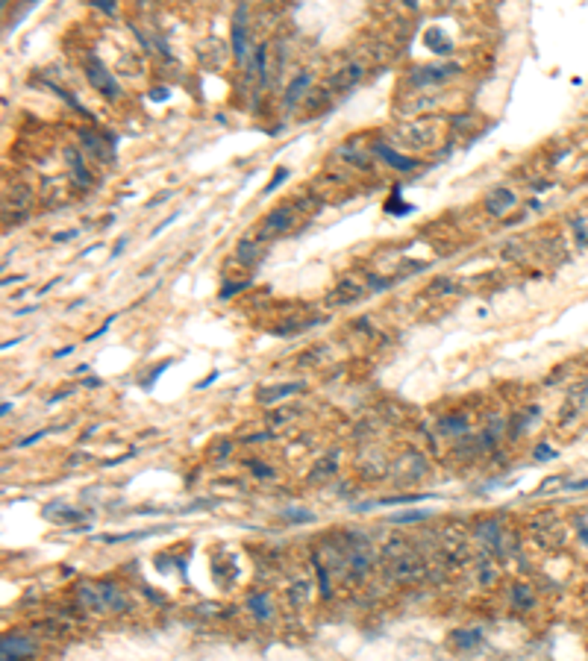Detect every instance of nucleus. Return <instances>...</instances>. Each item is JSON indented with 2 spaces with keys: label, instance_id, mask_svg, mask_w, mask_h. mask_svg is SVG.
<instances>
[{
  "label": "nucleus",
  "instance_id": "nucleus-1",
  "mask_svg": "<svg viewBox=\"0 0 588 661\" xmlns=\"http://www.w3.org/2000/svg\"><path fill=\"white\" fill-rule=\"evenodd\" d=\"M85 76H89V83H92L103 97H109V101L121 97V85H118V80H115L112 74H109V68L94 56V53H89V56H85Z\"/></svg>",
  "mask_w": 588,
  "mask_h": 661
},
{
  "label": "nucleus",
  "instance_id": "nucleus-2",
  "mask_svg": "<svg viewBox=\"0 0 588 661\" xmlns=\"http://www.w3.org/2000/svg\"><path fill=\"white\" fill-rule=\"evenodd\" d=\"M39 653V647L32 638L21 635V632H9L0 641V661H27Z\"/></svg>",
  "mask_w": 588,
  "mask_h": 661
},
{
  "label": "nucleus",
  "instance_id": "nucleus-3",
  "mask_svg": "<svg viewBox=\"0 0 588 661\" xmlns=\"http://www.w3.org/2000/svg\"><path fill=\"white\" fill-rule=\"evenodd\" d=\"M94 591H97V602H101V614L129 611V597L115 582H94Z\"/></svg>",
  "mask_w": 588,
  "mask_h": 661
},
{
  "label": "nucleus",
  "instance_id": "nucleus-4",
  "mask_svg": "<svg viewBox=\"0 0 588 661\" xmlns=\"http://www.w3.org/2000/svg\"><path fill=\"white\" fill-rule=\"evenodd\" d=\"M585 400H588V379H580L571 388V394H568V400H565V406H562V415H559V423L562 426H568L571 421H576V415H580L582 409H585Z\"/></svg>",
  "mask_w": 588,
  "mask_h": 661
},
{
  "label": "nucleus",
  "instance_id": "nucleus-5",
  "mask_svg": "<svg viewBox=\"0 0 588 661\" xmlns=\"http://www.w3.org/2000/svg\"><path fill=\"white\" fill-rule=\"evenodd\" d=\"M476 535H480V541L488 547V549H494V553L503 556V526H500L497 517H488V521H483L480 526H476Z\"/></svg>",
  "mask_w": 588,
  "mask_h": 661
},
{
  "label": "nucleus",
  "instance_id": "nucleus-6",
  "mask_svg": "<svg viewBox=\"0 0 588 661\" xmlns=\"http://www.w3.org/2000/svg\"><path fill=\"white\" fill-rule=\"evenodd\" d=\"M41 514H45V521H53V523H74V521H85V512L74 509V505H68V503H48L45 509H41Z\"/></svg>",
  "mask_w": 588,
  "mask_h": 661
},
{
  "label": "nucleus",
  "instance_id": "nucleus-7",
  "mask_svg": "<svg viewBox=\"0 0 588 661\" xmlns=\"http://www.w3.org/2000/svg\"><path fill=\"white\" fill-rule=\"evenodd\" d=\"M244 18H247V6L242 3L235 9V18H233V53L238 62H244V53H247V36H244Z\"/></svg>",
  "mask_w": 588,
  "mask_h": 661
},
{
  "label": "nucleus",
  "instance_id": "nucleus-8",
  "mask_svg": "<svg viewBox=\"0 0 588 661\" xmlns=\"http://www.w3.org/2000/svg\"><path fill=\"white\" fill-rule=\"evenodd\" d=\"M515 191H509V189H494V191H488L485 197V212L488 215H506V209L515 206Z\"/></svg>",
  "mask_w": 588,
  "mask_h": 661
},
{
  "label": "nucleus",
  "instance_id": "nucleus-9",
  "mask_svg": "<svg viewBox=\"0 0 588 661\" xmlns=\"http://www.w3.org/2000/svg\"><path fill=\"white\" fill-rule=\"evenodd\" d=\"M247 609L250 614L256 617V620H271V614H274V605H271V594L268 591H253L247 594Z\"/></svg>",
  "mask_w": 588,
  "mask_h": 661
},
{
  "label": "nucleus",
  "instance_id": "nucleus-10",
  "mask_svg": "<svg viewBox=\"0 0 588 661\" xmlns=\"http://www.w3.org/2000/svg\"><path fill=\"white\" fill-rule=\"evenodd\" d=\"M291 220H294V212L288 206H280V209H274L268 218H265V224H262V233H286V229L291 227Z\"/></svg>",
  "mask_w": 588,
  "mask_h": 661
},
{
  "label": "nucleus",
  "instance_id": "nucleus-11",
  "mask_svg": "<svg viewBox=\"0 0 588 661\" xmlns=\"http://www.w3.org/2000/svg\"><path fill=\"white\" fill-rule=\"evenodd\" d=\"M483 629H459V632H453L450 635V644H453V649H459V653H468V649H476L483 644Z\"/></svg>",
  "mask_w": 588,
  "mask_h": 661
},
{
  "label": "nucleus",
  "instance_id": "nucleus-12",
  "mask_svg": "<svg viewBox=\"0 0 588 661\" xmlns=\"http://www.w3.org/2000/svg\"><path fill=\"white\" fill-rule=\"evenodd\" d=\"M168 532V526H156V529H138V532H118V535H94V541L101 544H118V541H141V538Z\"/></svg>",
  "mask_w": 588,
  "mask_h": 661
},
{
  "label": "nucleus",
  "instance_id": "nucleus-13",
  "mask_svg": "<svg viewBox=\"0 0 588 661\" xmlns=\"http://www.w3.org/2000/svg\"><path fill=\"white\" fill-rule=\"evenodd\" d=\"M456 71V65H444V68H418L412 74V85H430V83H441Z\"/></svg>",
  "mask_w": 588,
  "mask_h": 661
},
{
  "label": "nucleus",
  "instance_id": "nucleus-14",
  "mask_svg": "<svg viewBox=\"0 0 588 661\" xmlns=\"http://www.w3.org/2000/svg\"><path fill=\"white\" fill-rule=\"evenodd\" d=\"M303 388V382H286V385H274V388H268L259 394V403L262 406H277L282 397H291V394H297Z\"/></svg>",
  "mask_w": 588,
  "mask_h": 661
},
{
  "label": "nucleus",
  "instance_id": "nucleus-15",
  "mask_svg": "<svg viewBox=\"0 0 588 661\" xmlns=\"http://www.w3.org/2000/svg\"><path fill=\"white\" fill-rule=\"evenodd\" d=\"M65 159H68V165H71L74 180H77L80 185H92V174H89V168H85V162L80 156V147H68L65 150Z\"/></svg>",
  "mask_w": 588,
  "mask_h": 661
},
{
  "label": "nucleus",
  "instance_id": "nucleus-16",
  "mask_svg": "<svg viewBox=\"0 0 588 661\" xmlns=\"http://www.w3.org/2000/svg\"><path fill=\"white\" fill-rule=\"evenodd\" d=\"M374 150H377V156H383L391 168H397V171H412V168H418V162L415 159H409V156H400L397 150H391V147H386V145H374Z\"/></svg>",
  "mask_w": 588,
  "mask_h": 661
},
{
  "label": "nucleus",
  "instance_id": "nucleus-17",
  "mask_svg": "<svg viewBox=\"0 0 588 661\" xmlns=\"http://www.w3.org/2000/svg\"><path fill=\"white\" fill-rule=\"evenodd\" d=\"M509 600H512V605L515 609H521V611H529L532 605H536V597H532V591L527 588V585H515L509 591Z\"/></svg>",
  "mask_w": 588,
  "mask_h": 661
},
{
  "label": "nucleus",
  "instance_id": "nucleus-18",
  "mask_svg": "<svg viewBox=\"0 0 588 661\" xmlns=\"http://www.w3.org/2000/svg\"><path fill=\"white\" fill-rule=\"evenodd\" d=\"M80 141H83V147H85V150L97 153V156H101V159L112 156V153H106V147H103V138H101V136H94L92 129H83V132H80Z\"/></svg>",
  "mask_w": 588,
  "mask_h": 661
},
{
  "label": "nucleus",
  "instance_id": "nucleus-19",
  "mask_svg": "<svg viewBox=\"0 0 588 661\" xmlns=\"http://www.w3.org/2000/svg\"><path fill=\"white\" fill-rule=\"evenodd\" d=\"M335 470H339V461H335V453H330V456H324L318 465H315L312 479H326V476H333Z\"/></svg>",
  "mask_w": 588,
  "mask_h": 661
},
{
  "label": "nucleus",
  "instance_id": "nucleus-20",
  "mask_svg": "<svg viewBox=\"0 0 588 661\" xmlns=\"http://www.w3.org/2000/svg\"><path fill=\"white\" fill-rule=\"evenodd\" d=\"M309 83H312V74H297V80H294L286 92V106H294V101L303 94V88H306Z\"/></svg>",
  "mask_w": 588,
  "mask_h": 661
},
{
  "label": "nucleus",
  "instance_id": "nucleus-21",
  "mask_svg": "<svg viewBox=\"0 0 588 661\" xmlns=\"http://www.w3.org/2000/svg\"><path fill=\"white\" fill-rule=\"evenodd\" d=\"M280 517H282V521H288V523H312L315 512H309V509H286Z\"/></svg>",
  "mask_w": 588,
  "mask_h": 661
},
{
  "label": "nucleus",
  "instance_id": "nucleus-22",
  "mask_svg": "<svg viewBox=\"0 0 588 661\" xmlns=\"http://www.w3.org/2000/svg\"><path fill=\"white\" fill-rule=\"evenodd\" d=\"M265 59H268V48L265 44H259L253 50V65H256V74H259V83L268 80V68H265Z\"/></svg>",
  "mask_w": 588,
  "mask_h": 661
},
{
  "label": "nucleus",
  "instance_id": "nucleus-23",
  "mask_svg": "<svg viewBox=\"0 0 588 661\" xmlns=\"http://www.w3.org/2000/svg\"><path fill=\"white\" fill-rule=\"evenodd\" d=\"M50 88H53V92H56V94L62 97V101H65V103H68V106L74 109V112H80V115H85V118L92 120V112H89V109H85V106H83L80 101H74V94H71V92H65V88H59V85H50Z\"/></svg>",
  "mask_w": 588,
  "mask_h": 661
},
{
  "label": "nucleus",
  "instance_id": "nucleus-24",
  "mask_svg": "<svg viewBox=\"0 0 588 661\" xmlns=\"http://www.w3.org/2000/svg\"><path fill=\"white\" fill-rule=\"evenodd\" d=\"M386 212L388 215H409V212H415V206H409V203H400V189L391 194V200L386 203Z\"/></svg>",
  "mask_w": 588,
  "mask_h": 661
},
{
  "label": "nucleus",
  "instance_id": "nucleus-25",
  "mask_svg": "<svg viewBox=\"0 0 588 661\" xmlns=\"http://www.w3.org/2000/svg\"><path fill=\"white\" fill-rule=\"evenodd\" d=\"M432 512H403V514H391L388 523H418V521H427Z\"/></svg>",
  "mask_w": 588,
  "mask_h": 661
},
{
  "label": "nucleus",
  "instance_id": "nucleus-26",
  "mask_svg": "<svg viewBox=\"0 0 588 661\" xmlns=\"http://www.w3.org/2000/svg\"><path fill=\"white\" fill-rule=\"evenodd\" d=\"M441 429L444 432H450V435H456V432H468V421L465 417H441Z\"/></svg>",
  "mask_w": 588,
  "mask_h": 661
},
{
  "label": "nucleus",
  "instance_id": "nucleus-27",
  "mask_svg": "<svg viewBox=\"0 0 588 661\" xmlns=\"http://www.w3.org/2000/svg\"><path fill=\"white\" fill-rule=\"evenodd\" d=\"M315 573H318V579H321V597H324V600H330V597H333V588H330V573H326V567L321 565V561H315Z\"/></svg>",
  "mask_w": 588,
  "mask_h": 661
},
{
  "label": "nucleus",
  "instance_id": "nucleus-28",
  "mask_svg": "<svg viewBox=\"0 0 588 661\" xmlns=\"http://www.w3.org/2000/svg\"><path fill=\"white\" fill-rule=\"evenodd\" d=\"M427 44H430V48H435V44H439L441 53H450V41L444 39L439 30H430V32H427Z\"/></svg>",
  "mask_w": 588,
  "mask_h": 661
},
{
  "label": "nucleus",
  "instance_id": "nucleus-29",
  "mask_svg": "<svg viewBox=\"0 0 588 661\" xmlns=\"http://www.w3.org/2000/svg\"><path fill=\"white\" fill-rule=\"evenodd\" d=\"M247 285H250V282H224V288H221V291H218V297H221V300H230V297H233V294H238V291H244V288H247Z\"/></svg>",
  "mask_w": 588,
  "mask_h": 661
},
{
  "label": "nucleus",
  "instance_id": "nucleus-30",
  "mask_svg": "<svg viewBox=\"0 0 588 661\" xmlns=\"http://www.w3.org/2000/svg\"><path fill=\"white\" fill-rule=\"evenodd\" d=\"M559 453H556V450H553L550 444H538L536 450H532V459H536V461H550V459H556Z\"/></svg>",
  "mask_w": 588,
  "mask_h": 661
},
{
  "label": "nucleus",
  "instance_id": "nucleus-31",
  "mask_svg": "<svg viewBox=\"0 0 588 661\" xmlns=\"http://www.w3.org/2000/svg\"><path fill=\"white\" fill-rule=\"evenodd\" d=\"M256 244H253V241H247V238H242V241H238V256H242V259H247V262H253L256 259Z\"/></svg>",
  "mask_w": 588,
  "mask_h": 661
},
{
  "label": "nucleus",
  "instance_id": "nucleus-32",
  "mask_svg": "<svg viewBox=\"0 0 588 661\" xmlns=\"http://www.w3.org/2000/svg\"><path fill=\"white\" fill-rule=\"evenodd\" d=\"M247 468H250V470H256V476H259V479L274 476V470H271L268 465H262V461H259V459H250V461H247Z\"/></svg>",
  "mask_w": 588,
  "mask_h": 661
},
{
  "label": "nucleus",
  "instance_id": "nucleus-33",
  "mask_svg": "<svg viewBox=\"0 0 588 661\" xmlns=\"http://www.w3.org/2000/svg\"><path fill=\"white\" fill-rule=\"evenodd\" d=\"M50 432H53V429H39V432H32V435H27V438H21V441H18V447L24 450V447H30V444H39V441L45 438V435H50Z\"/></svg>",
  "mask_w": 588,
  "mask_h": 661
},
{
  "label": "nucleus",
  "instance_id": "nucleus-34",
  "mask_svg": "<svg viewBox=\"0 0 588 661\" xmlns=\"http://www.w3.org/2000/svg\"><path fill=\"white\" fill-rule=\"evenodd\" d=\"M286 180H288V168H280V171H277V176H274V180H271V182H268V189H265V194H271V191H277V189H280V185H282V182H286Z\"/></svg>",
  "mask_w": 588,
  "mask_h": 661
},
{
  "label": "nucleus",
  "instance_id": "nucleus-35",
  "mask_svg": "<svg viewBox=\"0 0 588 661\" xmlns=\"http://www.w3.org/2000/svg\"><path fill=\"white\" fill-rule=\"evenodd\" d=\"M171 365H174V361H162V365H159V368H156L154 373H147V379H145V388H150V385L156 382V377H162V373H165V370H168Z\"/></svg>",
  "mask_w": 588,
  "mask_h": 661
},
{
  "label": "nucleus",
  "instance_id": "nucleus-36",
  "mask_svg": "<svg viewBox=\"0 0 588 661\" xmlns=\"http://www.w3.org/2000/svg\"><path fill=\"white\" fill-rule=\"evenodd\" d=\"M115 317H118V315H112V317H109V321H106V324H103L101 329H94V333H92L89 338H85V341H97V338H101V335H106V333H109V326L115 324Z\"/></svg>",
  "mask_w": 588,
  "mask_h": 661
},
{
  "label": "nucleus",
  "instance_id": "nucleus-37",
  "mask_svg": "<svg viewBox=\"0 0 588 661\" xmlns=\"http://www.w3.org/2000/svg\"><path fill=\"white\" fill-rule=\"evenodd\" d=\"M576 535H580V541L588 547V523L582 521V517H576Z\"/></svg>",
  "mask_w": 588,
  "mask_h": 661
},
{
  "label": "nucleus",
  "instance_id": "nucleus-38",
  "mask_svg": "<svg viewBox=\"0 0 588 661\" xmlns=\"http://www.w3.org/2000/svg\"><path fill=\"white\" fill-rule=\"evenodd\" d=\"M92 3H94L97 9H103L106 15H115V3H112V0H92Z\"/></svg>",
  "mask_w": 588,
  "mask_h": 661
},
{
  "label": "nucleus",
  "instance_id": "nucleus-39",
  "mask_svg": "<svg viewBox=\"0 0 588 661\" xmlns=\"http://www.w3.org/2000/svg\"><path fill=\"white\" fill-rule=\"evenodd\" d=\"M127 241H129V235H121V238H118V244L112 247V259H118V256H121V253L127 250Z\"/></svg>",
  "mask_w": 588,
  "mask_h": 661
},
{
  "label": "nucleus",
  "instance_id": "nucleus-40",
  "mask_svg": "<svg viewBox=\"0 0 588 661\" xmlns=\"http://www.w3.org/2000/svg\"><path fill=\"white\" fill-rule=\"evenodd\" d=\"M177 218H180V215H171V218H165V220H162V224H159V227L154 229V235H159V233H165V229H168V227H171V224H174V220H177Z\"/></svg>",
  "mask_w": 588,
  "mask_h": 661
},
{
  "label": "nucleus",
  "instance_id": "nucleus-41",
  "mask_svg": "<svg viewBox=\"0 0 588 661\" xmlns=\"http://www.w3.org/2000/svg\"><path fill=\"white\" fill-rule=\"evenodd\" d=\"M150 101H156V103L168 101V88H156V92H150Z\"/></svg>",
  "mask_w": 588,
  "mask_h": 661
},
{
  "label": "nucleus",
  "instance_id": "nucleus-42",
  "mask_svg": "<svg viewBox=\"0 0 588 661\" xmlns=\"http://www.w3.org/2000/svg\"><path fill=\"white\" fill-rule=\"evenodd\" d=\"M215 379H218V370H212V373H209V377H206V379H200L198 385H194V388H198V391H200V388H209V385H212Z\"/></svg>",
  "mask_w": 588,
  "mask_h": 661
},
{
  "label": "nucleus",
  "instance_id": "nucleus-43",
  "mask_svg": "<svg viewBox=\"0 0 588 661\" xmlns=\"http://www.w3.org/2000/svg\"><path fill=\"white\" fill-rule=\"evenodd\" d=\"M74 235H77V229H65V233H56V238H53V241H62V244H65V241H71Z\"/></svg>",
  "mask_w": 588,
  "mask_h": 661
},
{
  "label": "nucleus",
  "instance_id": "nucleus-44",
  "mask_svg": "<svg viewBox=\"0 0 588 661\" xmlns=\"http://www.w3.org/2000/svg\"><path fill=\"white\" fill-rule=\"evenodd\" d=\"M83 385H85V388H101V385H103V379L89 377V379H83Z\"/></svg>",
  "mask_w": 588,
  "mask_h": 661
},
{
  "label": "nucleus",
  "instance_id": "nucleus-45",
  "mask_svg": "<svg viewBox=\"0 0 588 661\" xmlns=\"http://www.w3.org/2000/svg\"><path fill=\"white\" fill-rule=\"evenodd\" d=\"M171 194H174V191H165V194H159V197H154V200H150L147 206H159V203H165V200H168V197H171Z\"/></svg>",
  "mask_w": 588,
  "mask_h": 661
},
{
  "label": "nucleus",
  "instance_id": "nucleus-46",
  "mask_svg": "<svg viewBox=\"0 0 588 661\" xmlns=\"http://www.w3.org/2000/svg\"><path fill=\"white\" fill-rule=\"evenodd\" d=\"M74 350V344H68V347H62V350H56V353H53V356H56V359H62V356H68V353Z\"/></svg>",
  "mask_w": 588,
  "mask_h": 661
},
{
  "label": "nucleus",
  "instance_id": "nucleus-47",
  "mask_svg": "<svg viewBox=\"0 0 588 661\" xmlns=\"http://www.w3.org/2000/svg\"><path fill=\"white\" fill-rule=\"evenodd\" d=\"M21 341H24V338H12V341H3V350H12L15 344H21Z\"/></svg>",
  "mask_w": 588,
  "mask_h": 661
},
{
  "label": "nucleus",
  "instance_id": "nucleus-48",
  "mask_svg": "<svg viewBox=\"0 0 588 661\" xmlns=\"http://www.w3.org/2000/svg\"><path fill=\"white\" fill-rule=\"evenodd\" d=\"M0 412H3V417H6V415H9V412H12V403H9V400H6V403H3V406H0Z\"/></svg>",
  "mask_w": 588,
  "mask_h": 661
}]
</instances>
